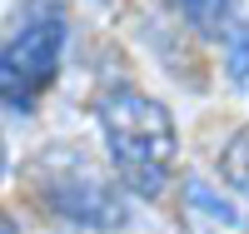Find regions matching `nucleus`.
I'll return each instance as SVG.
<instances>
[{"instance_id": "f257e3e1", "label": "nucleus", "mask_w": 249, "mask_h": 234, "mask_svg": "<svg viewBox=\"0 0 249 234\" xmlns=\"http://www.w3.org/2000/svg\"><path fill=\"white\" fill-rule=\"evenodd\" d=\"M100 135H105L110 164H115V175L130 195H140V199L164 195L179 140H175L170 110L155 95L130 90V85L105 90L100 95Z\"/></svg>"}, {"instance_id": "f03ea898", "label": "nucleus", "mask_w": 249, "mask_h": 234, "mask_svg": "<svg viewBox=\"0 0 249 234\" xmlns=\"http://www.w3.org/2000/svg\"><path fill=\"white\" fill-rule=\"evenodd\" d=\"M60 45H65V20L60 15H30L0 55V90H5L10 110H30L35 95L55 80Z\"/></svg>"}, {"instance_id": "7ed1b4c3", "label": "nucleus", "mask_w": 249, "mask_h": 234, "mask_svg": "<svg viewBox=\"0 0 249 234\" xmlns=\"http://www.w3.org/2000/svg\"><path fill=\"white\" fill-rule=\"evenodd\" d=\"M40 199H45L60 219H70L80 229H120L124 224V195L115 184H105V175H95L90 164H80L75 155L45 164Z\"/></svg>"}, {"instance_id": "20e7f679", "label": "nucleus", "mask_w": 249, "mask_h": 234, "mask_svg": "<svg viewBox=\"0 0 249 234\" xmlns=\"http://www.w3.org/2000/svg\"><path fill=\"white\" fill-rule=\"evenodd\" d=\"M219 175L249 204V130H234L230 135V144H224V155H219Z\"/></svg>"}, {"instance_id": "39448f33", "label": "nucleus", "mask_w": 249, "mask_h": 234, "mask_svg": "<svg viewBox=\"0 0 249 234\" xmlns=\"http://www.w3.org/2000/svg\"><path fill=\"white\" fill-rule=\"evenodd\" d=\"M175 5L184 10V20H190L195 30H204V35H219L224 25H230L234 0H175Z\"/></svg>"}, {"instance_id": "423d86ee", "label": "nucleus", "mask_w": 249, "mask_h": 234, "mask_svg": "<svg viewBox=\"0 0 249 234\" xmlns=\"http://www.w3.org/2000/svg\"><path fill=\"white\" fill-rule=\"evenodd\" d=\"M224 35H230V75L244 80L249 75V20H230Z\"/></svg>"}, {"instance_id": "0eeeda50", "label": "nucleus", "mask_w": 249, "mask_h": 234, "mask_svg": "<svg viewBox=\"0 0 249 234\" xmlns=\"http://www.w3.org/2000/svg\"><path fill=\"white\" fill-rule=\"evenodd\" d=\"M5 234H15V229H10V224H5Z\"/></svg>"}]
</instances>
